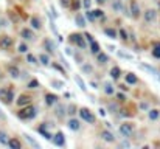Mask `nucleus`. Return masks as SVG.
<instances>
[{
    "mask_svg": "<svg viewBox=\"0 0 160 149\" xmlns=\"http://www.w3.org/2000/svg\"><path fill=\"white\" fill-rule=\"evenodd\" d=\"M61 61H62V64H64V65H65V68H70V65H68V64H67V61H65V59H64V57H61Z\"/></svg>",
    "mask_w": 160,
    "mask_h": 149,
    "instance_id": "4d7b16f0",
    "label": "nucleus"
},
{
    "mask_svg": "<svg viewBox=\"0 0 160 149\" xmlns=\"http://www.w3.org/2000/svg\"><path fill=\"white\" fill-rule=\"evenodd\" d=\"M31 101H33V98L30 97V95H20L19 97V99L16 101V104L19 106V107H25V106H28V104H31Z\"/></svg>",
    "mask_w": 160,
    "mask_h": 149,
    "instance_id": "9b49d317",
    "label": "nucleus"
},
{
    "mask_svg": "<svg viewBox=\"0 0 160 149\" xmlns=\"http://www.w3.org/2000/svg\"><path fill=\"white\" fill-rule=\"evenodd\" d=\"M143 16H145V20H146V22H152V20H156V17H157V11H156V9H146Z\"/></svg>",
    "mask_w": 160,
    "mask_h": 149,
    "instance_id": "f3484780",
    "label": "nucleus"
},
{
    "mask_svg": "<svg viewBox=\"0 0 160 149\" xmlns=\"http://www.w3.org/2000/svg\"><path fill=\"white\" fill-rule=\"evenodd\" d=\"M65 53H67V54H73V51H72V48H65Z\"/></svg>",
    "mask_w": 160,
    "mask_h": 149,
    "instance_id": "e2e57ef3",
    "label": "nucleus"
},
{
    "mask_svg": "<svg viewBox=\"0 0 160 149\" xmlns=\"http://www.w3.org/2000/svg\"><path fill=\"white\" fill-rule=\"evenodd\" d=\"M23 138H25V142H27L28 145H31L34 149H41V145H39V143H38L30 134H23Z\"/></svg>",
    "mask_w": 160,
    "mask_h": 149,
    "instance_id": "a211bd4d",
    "label": "nucleus"
},
{
    "mask_svg": "<svg viewBox=\"0 0 160 149\" xmlns=\"http://www.w3.org/2000/svg\"><path fill=\"white\" fill-rule=\"evenodd\" d=\"M84 34H81V33H73V34H70V42L72 44H75L76 47H79L81 50L86 48V42H84Z\"/></svg>",
    "mask_w": 160,
    "mask_h": 149,
    "instance_id": "20e7f679",
    "label": "nucleus"
},
{
    "mask_svg": "<svg viewBox=\"0 0 160 149\" xmlns=\"http://www.w3.org/2000/svg\"><path fill=\"white\" fill-rule=\"evenodd\" d=\"M112 9H113V11H121V9H123L121 0H113V2H112Z\"/></svg>",
    "mask_w": 160,
    "mask_h": 149,
    "instance_id": "e433bc0d",
    "label": "nucleus"
},
{
    "mask_svg": "<svg viewBox=\"0 0 160 149\" xmlns=\"http://www.w3.org/2000/svg\"><path fill=\"white\" fill-rule=\"evenodd\" d=\"M104 93H106V95H113V93H115V89H113V86H112L110 82H106V84H104Z\"/></svg>",
    "mask_w": 160,
    "mask_h": 149,
    "instance_id": "f704fd0d",
    "label": "nucleus"
},
{
    "mask_svg": "<svg viewBox=\"0 0 160 149\" xmlns=\"http://www.w3.org/2000/svg\"><path fill=\"white\" fill-rule=\"evenodd\" d=\"M93 12H95V17H97V19H100V17L104 19V11H101V9H95Z\"/></svg>",
    "mask_w": 160,
    "mask_h": 149,
    "instance_id": "de8ad7c7",
    "label": "nucleus"
},
{
    "mask_svg": "<svg viewBox=\"0 0 160 149\" xmlns=\"http://www.w3.org/2000/svg\"><path fill=\"white\" fill-rule=\"evenodd\" d=\"M104 34H106L109 39H117V36H118V33H117L115 28H104Z\"/></svg>",
    "mask_w": 160,
    "mask_h": 149,
    "instance_id": "bb28decb",
    "label": "nucleus"
},
{
    "mask_svg": "<svg viewBox=\"0 0 160 149\" xmlns=\"http://www.w3.org/2000/svg\"><path fill=\"white\" fill-rule=\"evenodd\" d=\"M120 76H121V70H120V67H118V65L112 67V68H110V78H112L113 81H117Z\"/></svg>",
    "mask_w": 160,
    "mask_h": 149,
    "instance_id": "5701e85b",
    "label": "nucleus"
},
{
    "mask_svg": "<svg viewBox=\"0 0 160 149\" xmlns=\"http://www.w3.org/2000/svg\"><path fill=\"white\" fill-rule=\"evenodd\" d=\"M134 124L132 123H123V124H120V134L123 135V137H126V138H129V137H132L134 135Z\"/></svg>",
    "mask_w": 160,
    "mask_h": 149,
    "instance_id": "423d86ee",
    "label": "nucleus"
},
{
    "mask_svg": "<svg viewBox=\"0 0 160 149\" xmlns=\"http://www.w3.org/2000/svg\"><path fill=\"white\" fill-rule=\"evenodd\" d=\"M50 84H52V87L58 89V90L64 89V82H62V81H59V79H52V81H50Z\"/></svg>",
    "mask_w": 160,
    "mask_h": 149,
    "instance_id": "473e14b6",
    "label": "nucleus"
},
{
    "mask_svg": "<svg viewBox=\"0 0 160 149\" xmlns=\"http://www.w3.org/2000/svg\"><path fill=\"white\" fill-rule=\"evenodd\" d=\"M100 51H101V45H100L97 41L90 42V53H92V54H98Z\"/></svg>",
    "mask_w": 160,
    "mask_h": 149,
    "instance_id": "c85d7f7f",
    "label": "nucleus"
},
{
    "mask_svg": "<svg viewBox=\"0 0 160 149\" xmlns=\"http://www.w3.org/2000/svg\"><path fill=\"white\" fill-rule=\"evenodd\" d=\"M12 99H14V89L11 86H6V87L0 89V101L3 104H11Z\"/></svg>",
    "mask_w": 160,
    "mask_h": 149,
    "instance_id": "f03ea898",
    "label": "nucleus"
},
{
    "mask_svg": "<svg viewBox=\"0 0 160 149\" xmlns=\"http://www.w3.org/2000/svg\"><path fill=\"white\" fill-rule=\"evenodd\" d=\"M148 117H149L151 121H156V120L160 117V110H157V109H151L149 113H148Z\"/></svg>",
    "mask_w": 160,
    "mask_h": 149,
    "instance_id": "7c9ffc66",
    "label": "nucleus"
},
{
    "mask_svg": "<svg viewBox=\"0 0 160 149\" xmlns=\"http://www.w3.org/2000/svg\"><path fill=\"white\" fill-rule=\"evenodd\" d=\"M81 70H82V73H87V75H90V73L93 72V67H92L90 64H84V65L81 67Z\"/></svg>",
    "mask_w": 160,
    "mask_h": 149,
    "instance_id": "4c0bfd02",
    "label": "nucleus"
},
{
    "mask_svg": "<svg viewBox=\"0 0 160 149\" xmlns=\"http://www.w3.org/2000/svg\"><path fill=\"white\" fill-rule=\"evenodd\" d=\"M8 142H9V138H8L6 132L0 131V145H3V146H8Z\"/></svg>",
    "mask_w": 160,
    "mask_h": 149,
    "instance_id": "72a5a7b5",
    "label": "nucleus"
},
{
    "mask_svg": "<svg viewBox=\"0 0 160 149\" xmlns=\"http://www.w3.org/2000/svg\"><path fill=\"white\" fill-rule=\"evenodd\" d=\"M58 95H54V93H47L45 95V104L47 106H54L56 102H58Z\"/></svg>",
    "mask_w": 160,
    "mask_h": 149,
    "instance_id": "aec40b11",
    "label": "nucleus"
},
{
    "mask_svg": "<svg viewBox=\"0 0 160 149\" xmlns=\"http://www.w3.org/2000/svg\"><path fill=\"white\" fill-rule=\"evenodd\" d=\"M140 67H142L143 70H146V72H149V73H152L154 76H157V78H159V72H157L154 67H151V65H148V64H140Z\"/></svg>",
    "mask_w": 160,
    "mask_h": 149,
    "instance_id": "c756f323",
    "label": "nucleus"
},
{
    "mask_svg": "<svg viewBox=\"0 0 160 149\" xmlns=\"http://www.w3.org/2000/svg\"><path fill=\"white\" fill-rule=\"evenodd\" d=\"M129 12H131V17L132 19H138L140 17L142 11H140V5H138L137 0H131V3H129Z\"/></svg>",
    "mask_w": 160,
    "mask_h": 149,
    "instance_id": "0eeeda50",
    "label": "nucleus"
},
{
    "mask_svg": "<svg viewBox=\"0 0 160 149\" xmlns=\"http://www.w3.org/2000/svg\"><path fill=\"white\" fill-rule=\"evenodd\" d=\"M101 138L106 142V143H113L117 138H115V134L112 131H101Z\"/></svg>",
    "mask_w": 160,
    "mask_h": 149,
    "instance_id": "f8f14e48",
    "label": "nucleus"
},
{
    "mask_svg": "<svg viewBox=\"0 0 160 149\" xmlns=\"http://www.w3.org/2000/svg\"><path fill=\"white\" fill-rule=\"evenodd\" d=\"M79 117H81V120H84V121L89 123V124H95V121H97L93 112H92L90 109H87V107H81V109H79Z\"/></svg>",
    "mask_w": 160,
    "mask_h": 149,
    "instance_id": "7ed1b4c3",
    "label": "nucleus"
},
{
    "mask_svg": "<svg viewBox=\"0 0 160 149\" xmlns=\"http://www.w3.org/2000/svg\"><path fill=\"white\" fill-rule=\"evenodd\" d=\"M27 87L31 89V90H34V89H39V87H41V82H39L38 79H30V82L27 84Z\"/></svg>",
    "mask_w": 160,
    "mask_h": 149,
    "instance_id": "2f4dec72",
    "label": "nucleus"
},
{
    "mask_svg": "<svg viewBox=\"0 0 160 149\" xmlns=\"http://www.w3.org/2000/svg\"><path fill=\"white\" fill-rule=\"evenodd\" d=\"M75 22H76V25H78L79 28H84V27H86V19H84V16L79 14V12H76V16H75Z\"/></svg>",
    "mask_w": 160,
    "mask_h": 149,
    "instance_id": "393cba45",
    "label": "nucleus"
},
{
    "mask_svg": "<svg viewBox=\"0 0 160 149\" xmlns=\"http://www.w3.org/2000/svg\"><path fill=\"white\" fill-rule=\"evenodd\" d=\"M109 0H97V3H100V5H103V3H106Z\"/></svg>",
    "mask_w": 160,
    "mask_h": 149,
    "instance_id": "0e129e2a",
    "label": "nucleus"
},
{
    "mask_svg": "<svg viewBox=\"0 0 160 149\" xmlns=\"http://www.w3.org/2000/svg\"><path fill=\"white\" fill-rule=\"evenodd\" d=\"M27 61L30 64H39V59H36V56H33L31 53H27Z\"/></svg>",
    "mask_w": 160,
    "mask_h": 149,
    "instance_id": "ea45409f",
    "label": "nucleus"
},
{
    "mask_svg": "<svg viewBox=\"0 0 160 149\" xmlns=\"http://www.w3.org/2000/svg\"><path fill=\"white\" fill-rule=\"evenodd\" d=\"M50 65H52V68H54V70H58V72H61V73H64V75H65V70H64V68H62L59 64L53 62V64H50Z\"/></svg>",
    "mask_w": 160,
    "mask_h": 149,
    "instance_id": "49530a36",
    "label": "nucleus"
},
{
    "mask_svg": "<svg viewBox=\"0 0 160 149\" xmlns=\"http://www.w3.org/2000/svg\"><path fill=\"white\" fill-rule=\"evenodd\" d=\"M117 98L120 99V101H124V95H123V93H118V95H117Z\"/></svg>",
    "mask_w": 160,
    "mask_h": 149,
    "instance_id": "052dcab7",
    "label": "nucleus"
},
{
    "mask_svg": "<svg viewBox=\"0 0 160 149\" xmlns=\"http://www.w3.org/2000/svg\"><path fill=\"white\" fill-rule=\"evenodd\" d=\"M20 36H22V39H25V41H34V39H36L34 33H33L30 28H23V30L20 31Z\"/></svg>",
    "mask_w": 160,
    "mask_h": 149,
    "instance_id": "4468645a",
    "label": "nucleus"
},
{
    "mask_svg": "<svg viewBox=\"0 0 160 149\" xmlns=\"http://www.w3.org/2000/svg\"><path fill=\"white\" fill-rule=\"evenodd\" d=\"M84 37H86V41H89V42H93V41H95L93 36H92L90 33H84Z\"/></svg>",
    "mask_w": 160,
    "mask_h": 149,
    "instance_id": "3c124183",
    "label": "nucleus"
},
{
    "mask_svg": "<svg viewBox=\"0 0 160 149\" xmlns=\"http://www.w3.org/2000/svg\"><path fill=\"white\" fill-rule=\"evenodd\" d=\"M118 34H120V37H121V39H123V41H124V42H126V41H128V31H126V30H124V28H121V30H120V31H118Z\"/></svg>",
    "mask_w": 160,
    "mask_h": 149,
    "instance_id": "a18cd8bd",
    "label": "nucleus"
},
{
    "mask_svg": "<svg viewBox=\"0 0 160 149\" xmlns=\"http://www.w3.org/2000/svg\"><path fill=\"white\" fill-rule=\"evenodd\" d=\"M38 112H39V109H38L36 106L28 104V106H25V109H22V110L17 112V117H19L20 120H23V121H30V120L36 118Z\"/></svg>",
    "mask_w": 160,
    "mask_h": 149,
    "instance_id": "f257e3e1",
    "label": "nucleus"
},
{
    "mask_svg": "<svg viewBox=\"0 0 160 149\" xmlns=\"http://www.w3.org/2000/svg\"><path fill=\"white\" fill-rule=\"evenodd\" d=\"M107 48L110 50V51H113V50H115V47H113V45H107Z\"/></svg>",
    "mask_w": 160,
    "mask_h": 149,
    "instance_id": "69168bd1",
    "label": "nucleus"
},
{
    "mask_svg": "<svg viewBox=\"0 0 160 149\" xmlns=\"http://www.w3.org/2000/svg\"><path fill=\"white\" fill-rule=\"evenodd\" d=\"M38 59H39V64L41 65H44V67H48L50 65V56H48V53H41Z\"/></svg>",
    "mask_w": 160,
    "mask_h": 149,
    "instance_id": "6ab92c4d",
    "label": "nucleus"
},
{
    "mask_svg": "<svg viewBox=\"0 0 160 149\" xmlns=\"http://www.w3.org/2000/svg\"><path fill=\"white\" fill-rule=\"evenodd\" d=\"M12 45H14V39L11 36H8V34L0 36V50L8 51V50L12 48Z\"/></svg>",
    "mask_w": 160,
    "mask_h": 149,
    "instance_id": "39448f33",
    "label": "nucleus"
},
{
    "mask_svg": "<svg viewBox=\"0 0 160 149\" xmlns=\"http://www.w3.org/2000/svg\"><path fill=\"white\" fill-rule=\"evenodd\" d=\"M124 79H126V84H131V86H134V84H137L138 82V78L134 75V73H126V76H124Z\"/></svg>",
    "mask_w": 160,
    "mask_h": 149,
    "instance_id": "412c9836",
    "label": "nucleus"
},
{
    "mask_svg": "<svg viewBox=\"0 0 160 149\" xmlns=\"http://www.w3.org/2000/svg\"><path fill=\"white\" fill-rule=\"evenodd\" d=\"M86 19H87V20H90V22H95V20H97L95 12H93V11H90V9H87V12H86Z\"/></svg>",
    "mask_w": 160,
    "mask_h": 149,
    "instance_id": "58836bf2",
    "label": "nucleus"
},
{
    "mask_svg": "<svg viewBox=\"0 0 160 149\" xmlns=\"http://www.w3.org/2000/svg\"><path fill=\"white\" fill-rule=\"evenodd\" d=\"M53 145H56V146H59V148H64L65 146V135L62 134V132H56L53 135Z\"/></svg>",
    "mask_w": 160,
    "mask_h": 149,
    "instance_id": "1a4fd4ad",
    "label": "nucleus"
},
{
    "mask_svg": "<svg viewBox=\"0 0 160 149\" xmlns=\"http://www.w3.org/2000/svg\"><path fill=\"white\" fill-rule=\"evenodd\" d=\"M38 132H39V134H41V135H42L45 140H48V142H52V140H53V135H52V134L47 131V123L41 124V126L38 127Z\"/></svg>",
    "mask_w": 160,
    "mask_h": 149,
    "instance_id": "9d476101",
    "label": "nucleus"
},
{
    "mask_svg": "<svg viewBox=\"0 0 160 149\" xmlns=\"http://www.w3.org/2000/svg\"><path fill=\"white\" fill-rule=\"evenodd\" d=\"M0 27H8V25H6V20H5V19H0Z\"/></svg>",
    "mask_w": 160,
    "mask_h": 149,
    "instance_id": "bf43d9fd",
    "label": "nucleus"
},
{
    "mask_svg": "<svg viewBox=\"0 0 160 149\" xmlns=\"http://www.w3.org/2000/svg\"><path fill=\"white\" fill-rule=\"evenodd\" d=\"M152 56L157 57V59H160V44H156V45H154V48H152Z\"/></svg>",
    "mask_w": 160,
    "mask_h": 149,
    "instance_id": "79ce46f5",
    "label": "nucleus"
},
{
    "mask_svg": "<svg viewBox=\"0 0 160 149\" xmlns=\"http://www.w3.org/2000/svg\"><path fill=\"white\" fill-rule=\"evenodd\" d=\"M72 6H73V9H78V8L81 6V3H79L78 0H73V2H72Z\"/></svg>",
    "mask_w": 160,
    "mask_h": 149,
    "instance_id": "5fc2aeb1",
    "label": "nucleus"
},
{
    "mask_svg": "<svg viewBox=\"0 0 160 149\" xmlns=\"http://www.w3.org/2000/svg\"><path fill=\"white\" fill-rule=\"evenodd\" d=\"M140 107H142V109H148V104H146V102H142Z\"/></svg>",
    "mask_w": 160,
    "mask_h": 149,
    "instance_id": "680f3d73",
    "label": "nucleus"
},
{
    "mask_svg": "<svg viewBox=\"0 0 160 149\" xmlns=\"http://www.w3.org/2000/svg\"><path fill=\"white\" fill-rule=\"evenodd\" d=\"M73 57H75L76 64H82V62H84V57H82L81 53H73Z\"/></svg>",
    "mask_w": 160,
    "mask_h": 149,
    "instance_id": "c03bdc74",
    "label": "nucleus"
},
{
    "mask_svg": "<svg viewBox=\"0 0 160 149\" xmlns=\"http://www.w3.org/2000/svg\"><path fill=\"white\" fill-rule=\"evenodd\" d=\"M17 51H19V53H22V54H27V53H28V45H27L25 42H23V44H20V45L17 47Z\"/></svg>",
    "mask_w": 160,
    "mask_h": 149,
    "instance_id": "a19ab883",
    "label": "nucleus"
},
{
    "mask_svg": "<svg viewBox=\"0 0 160 149\" xmlns=\"http://www.w3.org/2000/svg\"><path fill=\"white\" fill-rule=\"evenodd\" d=\"M98 113H100V115H101V117H104V115H106V110H104V109H101V107H100V110H98Z\"/></svg>",
    "mask_w": 160,
    "mask_h": 149,
    "instance_id": "13d9d810",
    "label": "nucleus"
},
{
    "mask_svg": "<svg viewBox=\"0 0 160 149\" xmlns=\"http://www.w3.org/2000/svg\"><path fill=\"white\" fill-rule=\"evenodd\" d=\"M6 72H8V75L11 76V78H14V79H17V78H20V70H19V67H16V65H8V68H6Z\"/></svg>",
    "mask_w": 160,
    "mask_h": 149,
    "instance_id": "ddd939ff",
    "label": "nucleus"
},
{
    "mask_svg": "<svg viewBox=\"0 0 160 149\" xmlns=\"http://www.w3.org/2000/svg\"><path fill=\"white\" fill-rule=\"evenodd\" d=\"M73 79H75V82L78 84V87H79V89H81L82 92H87V86H86V82H84V79H82V78H81L79 75H76V76H75Z\"/></svg>",
    "mask_w": 160,
    "mask_h": 149,
    "instance_id": "b1692460",
    "label": "nucleus"
},
{
    "mask_svg": "<svg viewBox=\"0 0 160 149\" xmlns=\"http://www.w3.org/2000/svg\"><path fill=\"white\" fill-rule=\"evenodd\" d=\"M8 146L11 149H22V143H20V140L19 138H9V142H8Z\"/></svg>",
    "mask_w": 160,
    "mask_h": 149,
    "instance_id": "4be33fe9",
    "label": "nucleus"
},
{
    "mask_svg": "<svg viewBox=\"0 0 160 149\" xmlns=\"http://www.w3.org/2000/svg\"><path fill=\"white\" fill-rule=\"evenodd\" d=\"M59 3H61L64 8H68V6H70V0H59Z\"/></svg>",
    "mask_w": 160,
    "mask_h": 149,
    "instance_id": "864d4df0",
    "label": "nucleus"
},
{
    "mask_svg": "<svg viewBox=\"0 0 160 149\" xmlns=\"http://www.w3.org/2000/svg\"><path fill=\"white\" fill-rule=\"evenodd\" d=\"M82 6H84L86 9H90V6H92V2H90V0H82Z\"/></svg>",
    "mask_w": 160,
    "mask_h": 149,
    "instance_id": "8fccbe9b",
    "label": "nucleus"
},
{
    "mask_svg": "<svg viewBox=\"0 0 160 149\" xmlns=\"http://www.w3.org/2000/svg\"><path fill=\"white\" fill-rule=\"evenodd\" d=\"M42 47H44V50L50 54V53H54V50H56V47H54V44L52 42V39H45L44 42H42Z\"/></svg>",
    "mask_w": 160,
    "mask_h": 149,
    "instance_id": "dca6fc26",
    "label": "nucleus"
},
{
    "mask_svg": "<svg viewBox=\"0 0 160 149\" xmlns=\"http://www.w3.org/2000/svg\"><path fill=\"white\" fill-rule=\"evenodd\" d=\"M97 61H98V64H103V65H104V64L109 62V56H107L106 53H101V51H100V53L97 54Z\"/></svg>",
    "mask_w": 160,
    "mask_h": 149,
    "instance_id": "cd10ccee",
    "label": "nucleus"
},
{
    "mask_svg": "<svg viewBox=\"0 0 160 149\" xmlns=\"http://www.w3.org/2000/svg\"><path fill=\"white\" fill-rule=\"evenodd\" d=\"M2 76H3V75H2V70H0V78H2Z\"/></svg>",
    "mask_w": 160,
    "mask_h": 149,
    "instance_id": "338daca9",
    "label": "nucleus"
},
{
    "mask_svg": "<svg viewBox=\"0 0 160 149\" xmlns=\"http://www.w3.org/2000/svg\"><path fill=\"white\" fill-rule=\"evenodd\" d=\"M117 53H118V56H120V57H123V59H129V61H131V59H134V56H132V54H129V53H124V51H117Z\"/></svg>",
    "mask_w": 160,
    "mask_h": 149,
    "instance_id": "37998d69",
    "label": "nucleus"
},
{
    "mask_svg": "<svg viewBox=\"0 0 160 149\" xmlns=\"http://www.w3.org/2000/svg\"><path fill=\"white\" fill-rule=\"evenodd\" d=\"M0 120H3V121H6V113L0 109Z\"/></svg>",
    "mask_w": 160,
    "mask_h": 149,
    "instance_id": "6e6d98bb",
    "label": "nucleus"
},
{
    "mask_svg": "<svg viewBox=\"0 0 160 149\" xmlns=\"http://www.w3.org/2000/svg\"><path fill=\"white\" fill-rule=\"evenodd\" d=\"M65 113H67V107H65L64 104H61V102H56V104H54V115H56L59 120H62V118L65 117Z\"/></svg>",
    "mask_w": 160,
    "mask_h": 149,
    "instance_id": "6e6552de",
    "label": "nucleus"
},
{
    "mask_svg": "<svg viewBox=\"0 0 160 149\" xmlns=\"http://www.w3.org/2000/svg\"><path fill=\"white\" fill-rule=\"evenodd\" d=\"M120 146H121V148H131V143H129V142L126 140V137H124V140L120 143Z\"/></svg>",
    "mask_w": 160,
    "mask_h": 149,
    "instance_id": "09e8293b",
    "label": "nucleus"
},
{
    "mask_svg": "<svg viewBox=\"0 0 160 149\" xmlns=\"http://www.w3.org/2000/svg\"><path fill=\"white\" fill-rule=\"evenodd\" d=\"M76 110H78L76 104H68V106H67V113H68V115L75 117V115H76Z\"/></svg>",
    "mask_w": 160,
    "mask_h": 149,
    "instance_id": "c9c22d12",
    "label": "nucleus"
},
{
    "mask_svg": "<svg viewBox=\"0 0 160 149\" xmlns=\"http://www.w3.org/2000/svg\"><path fill=\"white\" fill-rule=\"evenodd\" d=\"M109 110H110V112L113 113V112H117V110H118V106H117V104H112V102H110V104H109Z\"/></svg>",
    "mask_w": 160,
    "mask_h": 149,
    "instance_id": "603ef678",
    "label": "nucleus"
},
{
    "mask_svg": "<svg viewBox=\"0 0 160 149\" xmlns=\"http://www.w3.org/2000/svg\"><path fill=\"white\" fill-rule=\"evenodd\" d=\"M68 129L78 132V131L81 129V123H79V120H76V118H70V120H68Z\"/></svg>",
    "mask_w": 160,
    "mask_h": 149,
    "instance_id": "2eb2a0df",
    "label": "nucleus"
},
{
    "mask_svg": "<svg viewBox=\"0 0 160 149\" xmlns=\"http://www.w3.org/2000/svg\"><path fill=\"white\" fill-rule=\"evenodd\" d=\"M30 25L34 28V30H41L42 28V22H41V19L39 17H31V20H30Z\"/></svg>",
    "mask_w": 160,
    "mask_h": 149,
    "instance_id": "a878e982",
    "label": "nucleus"
}]
</instances>
